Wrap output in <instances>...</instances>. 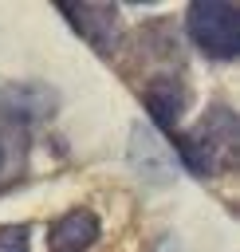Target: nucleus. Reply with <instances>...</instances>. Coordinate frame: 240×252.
Segmentation results:
<instances>
[{
  "instance_id": "f03ea898",
  "label": "nucleus",
  "mask_w": 240,
  "mask_h": 252,
  "mask_svg": "<svg viewBox=\"0 0 240 252\" xmlns=\"http://www.w3.org/2000/svg\"><path fill=\"white\" fill-rule=\"evenodd\" d=\"M185 32L193 47L212 63H236L240 55V12L228 0H197L185 8Z\"/></svg>"
},
{
  "instance_id": "39448f33",
  "label": "nucleus",
  "mask_w": 240,
  "mask_h": 252,
  "mask_svg": "<svg viewBox=\"0 0 240 252\" xmlns=\"http://www.w3.org/2000/svg\"><path fill=\"white\" fill-rule=\"evenodd\" d=\"M102 236V220L94 209H67L47 224V252H87Z\"/></svg>"
},
{
  "instance_id": "6e6552de",
  "label": "nucleus",
  "mask_w": 240,
  "mask_h": 252,
  "mask_svg": "<svg viewBox=\"0 0 240 252\" xmlns=\"http://www.w3.org/2000/svg\"><path fill=\"white\" fill-rule=\"evenodd\" d=\"M4 158H8V150H4V138H0V173H4Z\"/></svg>"
},
{
  "instance_id": "f257e3e1",
  "label": "nucleus",
  "mask_w": 240,
  "mask_h": 252,
  "mask_svg": "<svg viewBox=\"0 0 240 252\" xmlns=\"http://www.w3.org/2000/svg\"><path fill=\"white\" fill-rule=\"evenodd\" d=\"M169 146H173L177 161L201 181L228 173L236 165V110L224 102L205 106V114L189 130L169 134Z\"/></svg>"
},
{
  "instance_id": "20e7f679",
  "label": "nucleus",
  "mask_w": 240,
  "mask_h": 252,
  "mask_svg": "<svg viewBox=\"0 0 240 252\" xmlns=\"http://www.w3.org/2000/svg\"><path fill=\"white\" fill-rule=\"evenodd\" d=\"M55 12L102 59H110L118 51V43H122V8L118 4H55Z\"/></svg>"
},
{
  "instance_id": "0eeeda50",
  "label": "nucleus",
  "mask_w": 240,
  "mask_h": 252,
  "mask_svg": "<svg viewBox=\"0 0 240 252\" xmlns=\"http://www.w3.org/2000/svg\"><path fill=\"white\" fill-rule=\"evenodd\" d=\"M0 252H31L28 224H0Z\"/></svg>"
},
{
  "instance_id": "423d86ee",
  "label": "nucleus",
  "mask_w": 240,
  "mask_h": 252,
  "mask_svg": "<svg viewBox=\"0 0 240 252\" xmlns=\"http://www.w3.org/2000/svg\"><path fill=\"white\" fill-rule=\"evenodd\" d=\"M51 106H55L51 87H0V118L12 126L43 122L51 114Z\"/></svg>"
},
{
  "instance_id": "7ed1b4c3",
  "label": "nucleus",
  "mask_w": 240,
  "mask_h": 252,
  "mask_svg": "<svg viewBox=\"0 0 240 252\" xmlns=\"http://www.w3.org/2000/svg\"><path fill=\"white\" fill-rule=\"evenodd\" d=\"M142 106H146V114H150V122L169 138L173 130H181V118H185V110H189V98H193V91H189V79L181 75V67H165V71H153L146 83H142Z\"/></svg>"
}]
</instances>
